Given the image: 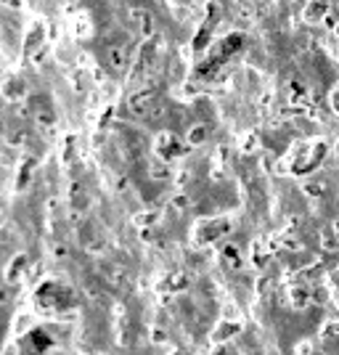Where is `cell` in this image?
<instances>
[{"instance_id":"obj_1","label":"cell","mask_w":339,"mask_h":355,"mask_svg":"<svg viewBox=\"0 0 339 355\" xmlns=\"http://www.w3.org/2000/svg\"><path fill=\"white\" fill-rule=\"evenodd\" d=\"M106 59H109V64H111V69H122V67L127 64V51L122 48V45H109Z\"/></svg>"},{"instance_id":"obj_2","label":"cell","mask_w":339,"mask_h":355,"mask_svg":"<svg viewBox=\"0 0 339 355\" xmlns=\"http://www.w3.org/2000/svg\"><path fill=\"white\" fill-rule=\"evenodd\" d=\"M133 16H135V19H140V35H143V37H148V35L154 32V22H151V16H148V14L133 11Z\"/></svg>"},{"instance_id":"obj_3","label":"cell","mask_w":339,"mask_h":355,"mask_svg":"<svg viewBox=\"0 0 339 355\" xmlns=\"http://www.w3.org/2000/svg\"><path fill=\"white\" fill-rule=\"evenodd\" d=\"M204 135H207V130H204L202 125H196V127L191 130V133H188V141H191V143H202V141H204Z\"/></svg>"},{"instance_id":"obj_4","label":"cell","mask_w":339,"mask_h":355,"mask_svg":"<svg viewBox=\"0 0 339 355\" xmlns=\"http://www.w3.org/2000/svg\"><path fill=\"white\" fill-rule=\"evenodd\" d=\"M291 297H294V305H297V307H305V305H307V292H305V289H294V292H291Z\"/></svg>"},{"instance_id":"obj_5","label":"cell","mask_w":339,"mask_h":355,"mask_svg":"<svg viewBox=\"0 0 339 355\" xmlns=\"http://www.w3.org/2000/svg\"><path fill=\"white\" fill-rule=\"evenodd\" d=\"M225 257H228L231 263H239V247H225Z\"/></svg>"},{"instance_id":"obj_6","label":"cell","mask_w":339,"mask_h":355,"mask_svg":"<svg viewBox=\"0 0 339 355\" xmlns=\"http://www.w3.org/2000/svg\"><path fill=\"white\" fill-rule=\"evenodd\" d=\"M323 247L326 249H334L336 247V241L331 239V231H323Z\"/></svg>"},{"instance_id":"obj_7","label":"cell","mask_w":339,"mask_h":355,"mask_svg":"<svg viewBox=\"0 0 339 355\" xmlns=\"http://www.w3.org/2000/svg\"><path fill=\"white\" fill-rule=\"evenodd\" d=\"M151 175L156 177V181H164V177H169V172L164 170V167H154V170H151Z\"/></svg>"},{"instance_id":"obj_8","label":"cell","mask_w":339,"mask_h":355,"mask_svg":"<svg viewBox=\"0 0 339 355\" xmlns=\"http://www.w3.org/2000/svg\"><path fill=\"white\" fill-rule=\"evenodd\" d=\"M307 194H310V196H321V194H323V186H321V183L307 186Z\"/></svg>"},{"instance_id":"obj_9","label":"cell","mask_w":339,"mask_h":355,"mask_svg":"<svg viewBox=\"0 0 339 355\" xmlns=\"http://www.w3.org/2000/svg\"><path fill=\"white\" fill-rule=\"evenodd\" d=\"M11 300V292H8V286H0V305H6Z\"/></svg>"},{"instance_id":"obj_10","label":"cell","mask_w":339,"mask_h":355,"mask_svg":"<svg viewBox=\"0 0 339 355\" xmlns=\"http://www.w3.org/2000/svg\"><path fill=\"white\" fill-rule=\"evenodd\" d=\"M67 255V247H56V257H64Z\"/></svg>"}]
</instances>
